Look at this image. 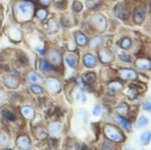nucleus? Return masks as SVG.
Wrapping results in <instances>:
<instances>
[{
	"label": "nucleus",
	"instance_id": "nucleus-16",
	"mask_svg": "<svg viewBox=\"0 0 151 150\" xmlns=\"http://www.w3.org/2000/svg\"><path fill=\"white\" fill-rule=\"evenodd\" d=\"M17 145L22 149H29L31 147V142L27 136H20L17 139Z\"/></svg>",
	"mask_w": 151,
	"mask_h": 150
},
{
	"label": "nucleus",
	"instance_id": "nucleus-34",
	"mask_svg": "<svg viewBox=\"0 0 151 150\" xmlns=\"http://www.w3.org/2000/svg\"><path fill=\"white\" fill-rule=\"evenodd\" d=\"M35 134L38 139H45L47 138V133L43 131L41 128H37V129L35 130Z\"/></svg>",
	"mask_w": 151,
	"mask_h": 150
},
{
	"label": "nucleus",
	"instance_id": "nucleus-19",
	"mask_svg": "<svg viewBox=\"0 0 151 150\" xmlns=\"http://www.w3.org/2000/svg\"><path fill=\"white\" fill-rule=\"evenodd\" d=\"M58 30V24L57 22L55 19L52 18L50 20H48V23H47V32L50 34H55L57 33Z\"/></svg>",
	"mask_w": 151,
	"mask_h": 150
},
{
	"label": "nucleus",
	"instance_id": "nucleus-10",
	"mask_svg": "<svg viewBox=\"0 0 151 150\" xmlns=\"http://www.w3.org/2000/svg\"><path fill=\"white\" fill-rule=\"evenodd\" d=\"M135 66L140 71H148L151 69V62L149 60L144 59V57H140L136 60Z\"/></svg>",
	"mask_w": 151,
	"mask_h": 150
},
{
	"label": "nucleus",
	"instance_id": "nucleus-48",
	"mask_svg": "<svg viewBox=\"0 0 151 150\" xmlns=\"http://www.w3.org/2000/svg\"><path fill=\"white\" fill-rule=\"evenodd\" d=\"M62 1H64V0H55V3H58V2H62Z\"/></svg>",
	"mask_w": 151,
	"mask_h": 150
},
{
	"label": "nucleus",
	"instance_id": "nucleus-26",
	"mask_svg": "<svg viewBox=\"0 0 151 150\" xmlns=\"http://www.w3.org/2000/svg\"><path fill=\"white\" fill-rule=\"evenodd\" d=\"M27 79L29 82H31L32 84H38L40 82H41L40 77L36 74L35 72H29L27 74Z\"/></svg>",
	"mask_w": 151,
	"mask_h": 150
},
{
	"label": "nucleus",
	"instance_id": "nucleus-33",
	"mask_svg": "<svg viewBox=\"0 0 151 150\" xmlns=\"http://www.w3.org/2000/svg\"><path fill=\"white\" fill-rule=\"evenodd\" d=\"M73 10L75 12H81L83 10L82 2L78 1V0H75V1L73 2Z\"/></svg>",
	"mask_w": 151,
	"mask_h": 150
},
{
	"label": "nucleus",
	"instance_id": "nucleus-13",
	"mask_svg": "<svg viewBox=\"0 0 151 150\" xmlns=\"http://www.w3.org/2000/svg\"><path fill=\"white\" fill-rule=\"evenodd\" d=\"M83 62H84L85 67H89V69H93L97 66V59L91 54H87L84 55L83 59Z\"/></svg>",
	"mask_w": 151,
	"mask_h": 150
},
{
	"label": "nucleus",
	"instance_id": "nucleus-25",
	"mask_svg": "<svg viewBox=\"0 0 151 150\" xmlns=\"http://www.w3.org/2000/svg\"><path fill=\"white\" fill-rule=\"evenodd\" d=\"M103 43V38L101 37V36H96V37L92 38L91 40H90V47L91 48H98L100 45Z\"/></svg>",
	"mask_w": 151,
	"mask_h": 150
},
{
	"label": "nucleus",
	"instance_id": "nucleus-38",
	"mask_svg": "<svg viewBox=\"0 0 151 150\" xmlns=\"http://www.w3.org/2000/svg\"><path fill=\"white\" fill-rule=\"evenodd\" d=\"M50 2L52 0H38V3L42 7H48L50 5Z\"/></svg>",
	"mask_w": 151,
	"mask_h": 150
},
{
	"label": "nucleus",
	"instance_id": "nucleus-3",
	"mask_svg": "<svg viewBox=\"0 0 151 150\" xmlns=\"http://www.w3.org/2000/svg\"><path fill=\"white\" fill-rule=\"evenodd\" d=\"M90 24L99 32H105L107 29V20L102 14H96L90 18Z\"/></svg>",
	"mask_w": 151,
	"mask_h": 150
},
{
	"label": "nucleus",
	"instance_id": "nucleus-28",
	"mask_svg": "<svg viewBox=\"0 0 151 150\" xmlns=\"http://www.w3.org/2000/svg\"><path fill=\"white\" fill-rule=\"evenodd\" d=\"M151 141V132H144L140 137V142L142 145H148Z\"/></svg>",
	"mask_w": 151,
	"mask_h": 150
},
{
	"label": "nucleus",
	"instance_id": "nucleus-31",
	"mask_svg": "<svg viewBox=\"0 0 151 150\" xmlns=\"http://www.w3.org/2000/svg\"><path fill=\"white\" fill-rule=\"evenodd\" d=\"M131 44H132V42H131V39L129 37H124L123 39L121 40V47H122L123 50H128V48L131 47Z\"/></svg>",
	"mask_w": 151,
	"mask_h": 150
},
{
	"label": "nucleus",
	"instance_id": "nucleus-9",
	"mask_svg": "<svg viewBox=\"0 0 151 150\" xmlns=\"http://www.w3.org/2000/svg\"><path fill=\"white\" fill-rule=\"evenodd\" d=\"M114 13L118 18L120 19H127L129 16V12L127 10L125 6L123 4H117V5L114 7Z\"/></svg>",
	"mask_w": 151,
	"mask_h": 150
},
{
	"label": "nucleus",
	"instance_id": "nucleus-1",
	"mask_svg": "<svg viewBox=\"0 0 151 150\" xmlns=\"http://www.w3.org/2000/svg\"><path fill=\"white\" fill-rule=\"evenodd\" d=\"M13 13L16 21L20 23L28 22L35 13V5L30 0H21L14 4Z\"/></svg>",
	"mask_w": 151,
	"mask_h": 150
},
{
	"label": "nucleus",
	"instance_id": "nucleus-30",
	"mask_svg": "<svg viewBox=\"0 0 151 150\" xmlns=\"http://www.w3.org/2000/svg\"><path fill=\"white\" fill-rule=\"evenodd\" d=\"M2 116H3L6 120L11 121V122H13V121L16 120V117H15V115H14V113H12L11 111H8V110L2 111Z\"/></svg>",
	"mask_w": 151,
	"mask_h": 150
},
{
	"label": "nucleus",
	"instance_id": "nucleus-47",
	"mask_svg": "<svg viewBox=\"0 0 151 150\" xmlns=\"http://www.w3.org/2000/svg\"><path fill=\"white\" fill-rule=\"evenodd\" d=\"M69 150H78V149L76 146H70V147H69Z\"/></svg>",
	"mask_w": 151,
	"mask_h": 150
},
{
	"label": "nucleus",
	"instance_id": "nucleus-11",
	"mask_svg": "<svg viewBox=\"0 0 151 150\" xmlns=\"http://www.w3.org/2000/svg\"><path fill=\"white\" fill-rule=\"evenodd\" d=\"M123 89V84L120 81H113L108 84V91L112 95L119 93Z\"/></svg>",
	"mask_w": 151,
	"mask_h": 150
},
{
	"label": "nucleus",
	"instance_id": "nucleus-39",
	"mask_svg": "<svg viewBox=\"0 0 151 150\" xmlns=\"http://www.w3.org/2000/svg\"><path fill=\"white\" fill-rule=\"evenodd\" d=\"M48 144H50V147H52V149H55V148H57L58 140L55 139V138H52L50 140V142H48Z\"/></svg>",
	"mask_w": 151,
	"mask_h": 150
},
{
	"label": "nucleus",
	"instance_id": "nucleus-45",
	"mask_svg": "<svg viewBox=\"0 0 151 150\" xmlns=\"http://www.w3.org/2000/svg\"><path fill=\"white\" fill-rule=\"evenodd\" d=\"M4 100H5V95L2 92H0V103H2Z\"/></svg>",
	"mask_w": 151,
	"mask_h": 150
},
{
	"label": "nucleus",
	"instance_id": "nucleus-50",
	"mask_svg": "<svg viewBox=\"0 0 151 150\" xmlns=\"http://www.w3.org/2000/svg\"><path fill=\"white\" fill-rule=\"evenodd\" d=\"M0 26H1V20H0Z\"/></svg>",
	"mask_w": 151,
	"mask_h": 150
},
{
	"label": "nucleus",
	"instance_id": "nucleus-24",
	"mask_svg": "<svg viewBox=\"0 0 151 150\" xmlns=\"http://www.w3.org/2000/svg\"><path fill=\"white\" fill-rule=\"evenodd\" d=\"M35 16L40 19V21H45L47 19V10L45 8H38L35 10Z\"/></svg>",
	"mask_w": 151,
	"mask_h": 150
},
{
	"label": "nucleus",
	"instance_id": "nucleus-7",
	"mask_svg": "<svg viewBox=\"0 0 151 150\" xmlns=\"http://www.w3.org/2000/svg\"><path fill=\"white\" fill-rule=\"evenodd\" d=\"M119 76L123 81H135L137 79V72L131 69H122L119 71Z\"/></svg>",
	"mask_w": 151,
	"mask_h": 150
},
{
	"label": "nucleus",
	"instance_id": "nucleus-14",
	"mask_svg": "<svg viewBox=\"0 0 151 150\" xmlns=\"http://www.w3.org/2000/svg\"><path fill=\"white\" fill-rule=\"evenodd\" d=\"M75 39H76V43L80 47H84L88 43V38L87 36L84 34L81 31H76L75 32Z\"/></svg>",
	"mask_w": 151,
	"mask_h": 150
},
{
	"label": "nucleus",
	"instance_id": "nucleus-42",
	"mask_svg": "<svg viewBox=\"0 0 151 150\" xmlns=\"http://www.w3.org/2000/svg\"><path fill=\"white\" fill-rule=\"evenodd\" d=\"M143 109L147 112H150L151 113V103L150 102H146L144 105H143Z\"/></svg>",
	"mask_w": 151,
	"mask_h": 150
},
{
	"label": "nucleus",
	"instance_id": "nucleus-6",
	"mask_svg": "<svg viewBox=\"0 0 151 150\" xmlns=\"http://www.w3.org/2000/svg\"><path fill=\"white\" fill-rule=\"evenodd\" d=\"M99 59L103 64H110L114 60V55L108 48L101 47L99 50Z\"/></svg>",
	"mask_w": 151,
	"mask_h": 150
},
{
	"label": "nucleus",
	"instance_id": "nucleus-27",
	"mask_svg": "<svg viewBox=\"0 0 151 150\" xmlns=\"http://www.w3.org/2000/svg\"><path fill=\"white\" fill-rule=\"evenodd\" d=\"M117 120H118V122L120 123L121 126H122L124 129L128 130V131L131 129V123L129 120L125 119V118L122 117V116H118V117H117Z\"/></svg>",
	"mask_w": 151,
	"mask_h": 150
},
{
	"label": "nucleus",
	"instance_id": "nucleus-43",
	"mask_svg": "<svg viewBox=\"0 0 151 150\" xmlns=\"http://www.w3.org/2000/svg\"><path fill=\"white\" fill-rule=\"evenodd\" d=\"M86 4H87V6L89 7V8H93V7L96 5V3H95L94 1H90V0H87Z\"/></svg>",
	"mask_w": 151,
	"mask_h": 150
},
{
	"label": "nucleus",
	"instance_id": "nucleus-32",
	"mask_svg": "<svg viewBox=\"0 0 151 150\" xmlns=\"http://www.w3.org/2000/svg\"><path fill=\"white\" fill-rule=\"evenodd\" d=\"M138 95V90L137 89H134L132 87H130L129 88V90L127 92V96L129 99H131V100H133V99H135L136 97Z\"/></svg>",
	"mask_w": 151,
	"mask_h": 150
},
{
	"label": "nucleus",
	"instance_id": "nucleus-35",
	"mask_svg": "<svg viewBox=\"0 0 151 150\" xmlns=\"http://www.w3.org/2000/svg\"><path fill=\"white\" fill-rule=\"evenodd\" d=\"M30 90L32 93L35 94H41L42 93V88L40 86H38L37 84H33L32 86L30 87Z\"/></svg>",
	"mask_w": 151,
	"mask_h": 150
},
{
	"label": "nucleus",
	"instance_id": "nucleus-41",
	"mask_svg": "<svg viewBox=\"0 0 151 150\" xmlns=\"http://www.w3.org/2000/svg\"><path fill=\"white\" fill-rule=\"evenodd\" d=\"M120 59L124 60V62H130V57H129V55L125 54V52H123V54L120 55Z\"/></svg>",
	"mask_w": 151,
	"mask_h": 150
},
{
	"label": "nucleus",
	"instance_id": "nucleus-18",
	"mask_svg": "<svg viewBox=\"0 0 151 150\" xmlns=\"http://www.w3.org/2000/svg\"><path fill=\"white\" fill-rule=\"evenodd\" d=\"M83 81L85 82L86 84H89V85H92L96 82L97 80V76L94 72H86L85 75H83Z\"/></svg>",
	"mask_w": 151,
	"mask_h": 150
},
{
	"label": "nucleus",
	"instance_id": "nucleus-5",
	"mask_svg": "<svg viewBox=\"0 0 151 150\" xmlns=\"http://www.w3.org/2000/svg\"><path fill=\"white\" fill-rule=\"evenodd\" d=\"M45 84H47V88L48 89V92L50 94H53V95L58 94L60 90H62V85H60V81L55 78H48L47 82H45Z\"/></svg>",
	"mask_w": 151,
	"mask_h": 150
},
{
	"label": "nucleus",
	"instance_id": "nucleus-20",
	"mask_svg": "<svg viewBox=\"0 0 151 150\" xmlns=\"http://www.w3.org/2000/svg\"><path fill=\"white\" fill-rule=\"evenodd\" d=\"M115 110H116V112L120 116H122V117H125V116L128 115V113H129V107L126 103L119 104V105L115 108Z\"/></svg>",
	"mask_w": 151,
	"mask_h": 150
},
{
	"label": "nucleus",
	"instance_id": "nucleus-4",
	"mask_svg": "<svg viewBox=\"0 0 151 150\" xmlns=\"http://www.w3.org/2000/svg\"><path fill=\"white\" fill-rule=\"evenodd\" d=\"M47 59H48L50 64H52V66H55V67L60 66V65L62 64V60H63L60 52H58V50H55V48H52V50H48Z\"/></svg>",
	"mask_w": 151,
	"mask_h": 150
},
{
	"label": "nucleus",
	"instance_id": "nucleus-44",
	"mask_svg": "<svg viewBox=\"0 0 151 150\" xmlns=\"http://www.w3.org/2000/svg\"><path fill=\"white\" fill-rule=\"evenodd\" d=\"M35 50H36V52H40V55H45V48H43V47H35Z\"/></svg>",
	"mask_w": 151,
	"mask_h": 150
},
{
	"label": "nucleus",
	"instance_id": "nucleus-12",
	"mask_svg": "<svg viewBox=\"0 0 151 150\" xmlns=\"http://www.w3.org/2000/svg\"><path fill=\"white\" fill-rule=\"evenodd\" d=\"M3 84L9 89H16L19 85V81L12 76H5L3 77Z\"/></svg>",
	"mask_w": 151,
	"mask_h": 150
},
{
	"label": "nucleus",
	"instance_id": "nucleus-37",
	"mask_svg": "<svg viewBox=\"0 0 151 150\" xmlns=\"http://www.w3.org/2000/svg\"><path fill=\"white\" fill-rule=\"evenodd\" d=\"M18 60L23 66H27L28 65V60H27V57H26V55H20V57H18Z\"/></svg>",
	"mask_w": 151,
	"mask_h": 150
},
{
	"label": "nucleus",
	"instance_id": "nucleus-46",
	"mask_svg": "<svg viewBox=\"0 0 151 150\" xmlns=\"http://www.w3.org/2000/svg\"><path fill=\"white\" fill-rule=\"evenodd\" d=\"M82 150H90V148H89V147H88V146H86V145H83Z\"/></svg>",
	"mask_w": 151,
	"mask_h": 150
},
{
	"label": "nucleus",
	"instance_id": "nucleus-2",
	"mask_svg": "<svg viewBox=\"0 0 151 150\" xmlns=\"http://www.w3.org/2000/svg\"><path fill=\"white\" fill-rule=\"evenodd\" d=\"M104 134L107 139L115 143H120L124 140V134L114 125H106L104 128Z\"/></svg>",
	"mask_w": 151,
	"mask_h": 150
},
{
	"label": "nucleus",
	"instance_id": "nucleus-29",
	"mask_svg": "<svg viewBox=\"0 0 151 150\" xmlns=\"http://www.w3.org/2000/svg\"><path fill=\"white\" fill-rule=\"evenodd\" d=\"M149 123V120H148L147 117H145V116H140L139 120L137 121V123L135 124V127L136 128H141V127H144L146 125Z\"/></svg>",
	"mask_w": 151,
	"mask_h": 150
},
{
	"label": "nucleus",
	"instance_id": "nucleus-21",
	"mask_svg": "<svg viewBox=\"0 0 151 150\" xmlns=\"http://www.w3.org/2000/svg\"><path fill=\"white\" fill-rule=\"evenodd\" d=\"M65 62H67L68 66H69L70 67H72V69H75L78 65V59H77V57L74 55H70V54L67 55L65 57Z\"/></svg>",
	"mask_w": 151,
	"mask_h": 150
},
{
	"label": "nucleus",
	"instance_id": "nucleus-8",
	"mask_svg": "<svg viewBox=\"0 0 151 150\" xmlns=\"http://www.w3.org/2000/svg\"><path fill=\"white\" fill-rule=\"evenodd\" d=\"M7 34H8L9 39L13 42H19L22 39V33L17 27H13V26L9 27L7 30Z\"/></svg>",
	"mask_w": 151,
	"mask_h": 150
},
{
	"label": "nucleus",
	"instance_id": "nucleus-15",
	"mask_svg": "<svg viewBox=\"0 0 151 150\" xmlns=\"http://www.w3.org/2000/svg\"><path fill=\"white\" fill-rule=\"evenodd\" d=\"M145 19V11L142 8H136L134 12V22L140 24L144 21Z\"/></svg>",
	"mask_w": 151,
	"mask_h": 150
},
{
	"label": "nucleus",
	"instance_id": "nucleus-22",
	"mask_svg": "<svg viewBox=\"0 0 151 150\" xmlns=\"http://www.w3.org/2000/svg\"><path fill=\"white\" fill-rule=\"evenodd\" d=\"M48 127H50V133L52 136H58V135L60 134L62 126H60L58 123H52V124H50Z\"/></svg>",
	"mask_w": 151,
	"mask_h": 150
},
{
	"label": "nucleus",
	"instance_id": "nucleus-23",
	"mask_svg": "<svg viewBox=\"0 0 151 150\" xmlns=\"http://www.w3.org/2000/svg\"><path fill=\"white\" fill-rule=\"evenodd\" d=\"M21 113L28 120L33 119V117H35V111H33V109L31 107H23L21 109Z\"/></svg>",
	"mask_w": 151,
	"mask_h": 150
},
{
	"label": "nucleus",
	"instance_id": "nucleus-49",
	"mask_svg": "<svg viewBox=\"0 0 151 150\" xmlns=\"http://www.w3.org/2000/svg\"><path fill=\"white\" fill-rule=\"evenodd\" d=\"M125 150H134V149H131V148H126Z\"/></svg>",
	"mask_w": 151,
	"mask_h": 150
},
{
	"label": "nucleus",
	"instance_id": "nucleus-51",
	"mask_svg": "<svg viewBox=\"0 0 151 150\" xmlns=\"http://www.w3.org/2000/svg\"><path fill=\"white\" fill-rule=\"evenodd\" d=\"M7 150H12V149H7Z\"/></svg>",
	"mask_w": 151,
	"mask_h": 150
},
{
	"label": "nucleus",
	"instance_id": "nucleus-40",
	"mask_svg": "<svg viewBox=\"0 0 151 150\" xmlns=\"http://www.w3.org/2000/svg\"><path fill=\"white\" fill-rule=\"evenodd\" d=\"M101 112H102L101 107H99V106H96V107L94 108V110H93V115L94 116H100V115H101Z\"/></svg>",
	"mask_w": 151,
	"mask_h": 150
},
{
	"label": "nucleus",
	"instance_id": "nucleus-17",
	"mask_svg": "<svg viewBox=\"0 0 151 150\" xmlns=\"http://www.w3.org/2000/svg\"><path fill=\"white\" fill-rule=\"evenodd\" d=\"M38 67H40V71L42 72H48L52 71V65L43 59H40L38 60Z\"/></svg>",
	"mask_w": 151,
	"mask_h": 150
},
{
	"label": "nucleus",
	"instance_id": "nucleus-36",
	"mask_svg": "<svg viewBox=\"0 0 151 150\" xmlns=\"http://www.w3.org/2000/svg\"><path fill=\"white\" fill-rule=\"evenodd\" d=\"M8 142V138L5 134H0V146H5Z\"/></svg>",
	"mask_w": 151,
	"mask_h": 150
}]
</instances>
